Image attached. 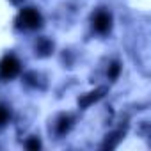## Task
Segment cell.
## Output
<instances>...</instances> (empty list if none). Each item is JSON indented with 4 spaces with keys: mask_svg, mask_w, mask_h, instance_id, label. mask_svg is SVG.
Returning a JSON list of instances; mask_svg holds the SVG:
<instances>
[{
    "mask_svg": "<svg viewBox=\"0 0 151 151\" xmlns=\"http://www.w3.org/2000/svg\"><path fill=\"white\" fill-rule=\"evenodd\" d=\"M94 27L100 30V32H105L109 27H110V16L107 13H98L94 16Z\"/></svg>",
    "mask_w": 151,
    "mask_h": 151,
    "instance_id": "3",
    "label": "cell"
},
{
    "mask_svg": "<svg viewBox=\"0 0 151 151\" xmlns=\"http://www.w3.org/2000/svg\"><path fill=\"white\" fill-rule=\"evenodd\" d=\"M18 60L13 57V55H9V57H6L2 62H0V75H2L4 78H11V77H14V75L18 73Z\"/></svg>",
    "mask_w": 151,
    "mask_h": 151,
    "instance_id": "1",
    "label": "cell"
},
{
    "mask_svg": "<svg viewBox=\"0 0 151 151\" xmlns=\"http://www.w3.org/2000/svg\"><path fill=\"white\" fill-rule=\"evenodd\" d=\"M7 121V110L4 107H0V124H4Z\"/></svg>",
    "mask_w": 151,
    "mask_h": 151,
    "instance_id": "4",
    "label": "cell"
},
{
    "mask_svg": "<svg viewBox=\"0 0 151 151\" xmlns=\"http://www.w3.org/2000/svg\"><path fill=\"white\" fill-rule=\"evenodd\" d=\"M20 22H22L23 27H27V29H34V27L39 25L41 16H39V13L34 11V9H25V11L20 14Z\"/></svg>",
    "mask_w": 151,
    "mask_h": 151,
    "instance_id": "2",
    "label": "cell"
}]
</instances>
